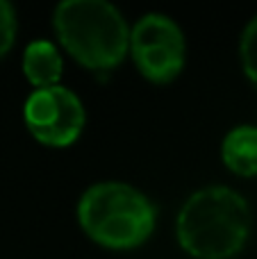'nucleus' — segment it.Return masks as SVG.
<instances>
[{
	"label": "nucleus",
	"mask_w": 257,
	"mask_h": 259,
	"mask_svg": "<svg viewBox=\"0 0 257 259\" xmlns=\"http://www.w3.org/2000/svg\"><path fill=\"white\" fill-rule=\"evenodd\" d=\"M239 59L246 77L257 87V16L248 21V25L241 32L239 41Z\"/></svg>",
	"instance_id": "obj_8"
},
{
	"label": "nucleus",
	"mask_w": 257,
	"mask_h": 259,
	"mask_svg": "<svg viewBox=\"0 0 257 259\" xmlns=\"http://www.w3.org/2000/svg\"><path fill=\"white\" fill-rule=\"evenodd\" d=\"M23 121L41 146L68 148L80 139L87 112L75 91L57 84L34 89L27 96L23 105Z\"/></svg>",
	"instance_id": "obj_5"
},
{
	"label": "nucleus",
	"mask_w": 257,
	"mask_h": 259,
	"mask_svg": "<svg viewBox=\"0 0 257 259\" xmlns=\"http://www.w3.org/2000/svg\"><path fill=\"white\" fill-rule=\"evenodd\" d=\"M77 223L98 246L132 250L153 237L157 211L148 196L132 184L98 182L80 196Z\"/></svg>",
	"instance_id": "obj_3"
},
{
	"label": "nucleus",
	"mask_w": 257,
	"mask_h": 259,
	"mask_svg": "<svg viewBox=\"0 0 257 259\" xmlns=\"http://www.w3.org/2000/svg\"><path fill=\"white\" fill-rule=\"evenodd\" d=\"M64 73V57L57 44L48 39L30 41L23 50V75L34 89L57 87Z\"/></svg>",
	"instance_id": "obj_6"
},
{
	"label": "nucleus",
	"mask_w": 257,
	"mask_h": 259,
	"mask_svg": "<svg viewBox=\"0 0 257 259\" xmlns=\"http://www.w3.org/2000/svg\"><path fill=\"white\" fill-rule=\"evenodd\" d=\"M253 214L239 191L221 184L198 189L178 211L176 237L194 259H232L246 248Z\"/></svg>",
	"instance_id": "obj_1"
},
{
	"label": "nucleus",
	"mask_w": 257,
	"mask_h": 259,
	"mask_svg": "<svg viewBox=\"0 0 257 259\" xmlns=\"http://www.w3.org/2000/svg\"><path fill=\"white\" fill-rule=\"evenodd\" d=\"M16 30H18L16 9H14L12 3L0 0V57H5V55L14 48Z\"/></svg>",
	"instance_id": "obj_9"
},
{
	"label": "nucleus",
	"mask_w": 257,
	"mask_h": 259,
	"mask_svg": "<svg viewBox=\"0 0 257 259\" xmlns=\"http://www.w3.org/2000/svg\"><path fill=\"white\" fill-rule=\"evenodd\" d=\"M127 55L146 80L155 84H168L185 68V32L166 14H144L130 27V53Z\"/></svg>",
	"instance_id": "obj_4"
},
{
	"label": "nucleus",
	"mask_w": 257,
	"mask_h": 259,
	"mask_svg": "<svg viewBox=\"0 0 257 259\" xmlns=\"http://www.w3.org/2000/svg\"><path fill=\"white\" fill-rule=\"evenodd\" d=\"M62 50L89 71H112L130 53V25L105 0H64L53 12Z\"/></svg>",
	"instance_id": "obj_2"
},
{
	"label": "nucleus",
	"mask_w": 257,
	"mask_h": 259,
	"mask_svg": "<svg viewBox=\"0 0 257 259\" xmlns=\"http://www.w3.org/2000/svg\"><path fill=\"white\" fill-rule=\"evenodd\" d=\"M221 159L239 178L257 175V125H237L223 137Z\"/></svg>",
	"instance_id": "obj_7"
}]
</instances>
